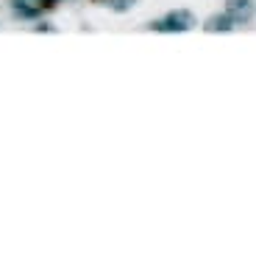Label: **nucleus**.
I'll use <instances>...</instances> for the list:
<instances>
[{"label":"nucleus","mask_w":256,"mask_h":259,"mask_svg":"<svg viewBox=\"0 0 256 259\" xmlns=\"http://www.w3.org/2000/svg\"><path fill=\"white\" fill-rule=\"evenodd\" d=\"M195 14L187 12V9H176V12H170L167 17L161 20H153L150 23V31H164V34H184V31H192L195 28Z\"/></svg>","instance_id":"1"},{"label":"nucleus","mask_w":256,"mask_h":259,"mask_svg":"<svg viewBox=\"0 0 256 259\" xmlns=\"http://www.w3.org/2000/svg\"><path fill=\"white\" fill-rule=\"evenodd\" d=\"M226 12L234 17L237 25H242L256 14V0H226Z\"/></svg>","instance_id":"2"},{"label":"nucleus","mask_w":256,"mask_h":259,"mask_svg":"<svg viewBox=\"0 0 256 259\" xmlns=\"http://www.w3.org/2000/svg\"><path fill=\"white\" fill-rule=\"evenodd\" d=\"M234 25H237V23H234V17H231L228 12H223V14H215V17L206 20L203 28L211 31V34H226V31H231Z\"/></svg>","instance_id":"3"},{"label":"nucleus","mask_w":256,"mask_h":259,"mask_svg":"<svg viewBox=\"0 0 256 259\" xmlns=\"http://www.w3.org/2000/svg\"><path fill=\"white\" fill-rule=\"evenodd\" d=\"M11 9H14V17L20 20H36L42 6H31V0H11Z\"/></svg>","instance_id":"4"},{"label":"nucleus","mask_w":256,"mask_h":259,"mask_svg":"<svg viewBox=\"0 0 256 259\" xmlns=\"http://www.w3.org/2000/svg\"><path fill=\"white\" fill-rule=\"evenodd\" d=\"M100 3H106L111 12H128V9H131L137 0H100Z\"/></svg>","instance_id":"5"},{"label":"nucleus","mask_w":256,"mask_h":259,"mask_svg":"<svg viewBox=\"0 0 256 259\" xmlns=\"http://www.w3.org/2000/svg\"><path fill=\"white\" fill-rule=\"evenodd\" d=\"M53 3H59V0H42V9L45 6H53Z\"/></svg>","instance_id":"6"}]
</instances>
